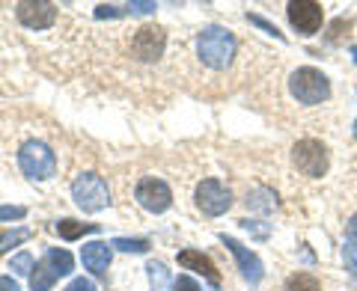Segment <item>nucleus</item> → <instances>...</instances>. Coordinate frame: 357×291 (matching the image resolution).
<instances>
[{"instance_id": "f257e3e1", "label": "nucleus", "mask_w": 357, "mask_h": 291, "mask_svg": "<svg viewBox=\"0 0 357 291\" xmlns=\"http://www.w3.org/2000/svg\"><path fill=\"white\" fill-rule=\"evenodd\" d=\"M197 57L203 60L208 69H227L236 57V36L227 27H206L197 36Z\"/></svg>"}, {"instance_id": "f03ea898", "label": "nucleus", "mask_w": 357, "mask_h": 291, "mask_svg": "<svg viewBox=\"0 0 357 291\" xmlns=\"http://www.w3.org/2000/svg\"><path fill=\"white\" fill-rule=\"evenodd\" d=\"M289 93H292L301 104L312 107V104H321L331 95V84L319 69L304 65V69L292 72V77H289Z\"/></svg>"}, {"instance_id": "7ed1b4c3", "label": "nucleus", "mask_w": 357, "mask_h": 291, "mask_svg": "<svg viewBox=\"0 0 357 291\" xmlns=\"http://www.w3.org/2000/svg\"><path fill=\"white\" fill-rule=\"evenodd\" d=\"M18 166L33 182H45V178L57 173V158H54V152L42 140H27L18 152Z\"/></svg>"}, {"instance_id": "20e7f679", "label": "nucleus", "mask_w": 357, "mask_h": 291, "mask_svg": "<svg viewBox=\"0 0 357 291\" xmlns=\"http://www.w3.org/2000/svg\"><path fill=\"white\" fill-rule=\"evenodd\" d=\"M72 199L77 203V208L93 214V211H102L110 205V190L105 184V178L98 173H81L72 182Z\"/></svg>"}, {"instance_id": "39448f33", "label": "nucleus", "mask_w": 357, "mask_h": 291, "mask_svg": "<svg viewBox=\"0 0 357 291\" xmlns=\"http://www.w3.org/2000/svg\"><path fill=\"white\" fill-rule=\"evenodd\" d=\"M197 208L203 211L206 217H220V214H227L229 205H232V194H229V187L218 182V178H203V182L197 184Z\"/></svg>"}, {"instance_id": "423d86ee", "label": "nucleus", "mask_w": 357, "mask_h": 291, "mask_svg": "<svg viewBox=\"0 0 357 291\" xmlns=\"http://www.w3.org/2000/svg\"><path fill=\"white\" fill-rule=\"evenodd\" d=\"M292 161H295L298 170L304 175H310V178H319V175L328 173V149H325V143H319V140L295 143Z\"/></svg>"}, {"instance_id": "0eeeda50", "label": "nucleus", "mask_w": 357, "mask_h": 291, "mask_svg": "<svg viewBox=\"0 0 357 291\" xmlns=\"http://www.w3.org/2000/svg\"><path fill=\"white\" fill-rule=\"evenodd\" d=\"M134 199H137L146 211H152V214H161V211L170 208L173 194L161 178H140L137 187H134Z\"/></svg>"}, {"instance_id": "6e6552de", "label": "nucleus", "mask_w": 357, "mask_h": 291, "mask_svg": "<svg viewBox=\"0 0 357 291\" xmlns=\"http://www.w3.org/2000/svg\"><path fill=\"white\" fill-rule=\"evenodd\" d=\"M289 21L301 36H312L325 21V13H321V3H316V0H292L289 3Z\"/></svg>"}, {"instance_id": "1a4fd4ad", "label": "nucleus", "mask_w": 357, "mask_h": 291, "mask_svg": "<svg viewBox=\"0 0 357 291\" xmlns=\"http://www.w3.org/2000/svg\"><path fill=\"white\" fill-rule=\"evenodd\" d=\"M15 15H18V21L24 27H30V30H48L54 21H57V6L54 3H48V0H24V3H18L15 6Z\"/></svg>"}, {"instance_id": "9d476101", "label": "nucleus", "mask_w": 357, "mask_h": 291, "mask_svg": "<svg viewBox=\"0 0 357 291\" xmlns=\"http://www.w3.org/2000/svg\"><path fill=\"white\" fill-rule=\"evenodd\" d=\"M167 48V36L161 27H140L134 33V42H131V51L134 57L143 60V63H155L164 54Z\"/></svg>"}, {"instance_id": "9b49d317", "label": "nucleus", "mask_w": 357, "mask_h": 291, "mask_svg": "<svg viewBox=\"0 0 357 291\" xmlns=\"http://www.w3.org/2000/svg\"><path fill=\"white\" fill-rule=\"evenodd\" d=\"M220 241L227 244L232 255H236V262H238V267H241V276L248 279L250 285H256V283H259V279H262V274H265V271H262V262H259V255H253L248 247H244V244H238L236 238H229V235H220Z\"/></svg>"}, {"instance_id": "f8f14e48", "label": "nucleus", "mask_w": 357, "mask_h": 291, "mask_svg": "<svg viewBox=\"0 0 357 291\" xmlns=\"http://www.w3.org/2000/svg\"><path fill=\"white\" fill-rule=\"evenodd\" d=\"M178 265H182L185 271H197V274H203L211 285H218V283H220V274H218L215 262H211L208 255H203L199 250H182V253H178Z\"/></svg>"}, {"instance_id": "ddd939ff", "label": "nucleus", "mask_w": 357, "mask_h": 291, "mask_svg": "<svg viewBox=\"0 0 357 291\" xmlns=\"http://www.w3.org/2000/svg\"><path fill=\"white\" fill-rule=\"evenodd\" d=\"M81 262L86 271H93L96 276H105L107 274V265H110V247L105 241H93V244H84L81 250Z\"/></svg>"}, {"instance_id": "4468645a", "label": "nucleus", "mask_w": 357, "mask_h": 291, "mask_svg": "<svg viewBox=\"0 0 357 291\" xmlns=\"http://www.w3.org/2000/svg\"><path fill=\"white\" fill-rule=\"evenodd\" d=\"M57 232H60V238H66V241H77V238H84L86 232H98V226L96 223H77L72 217H66V220L57 223Z\"/></svg>"}, {"instance_id": "2eb2a0df", "label": "nucleus", "mask_w": 357, "mask_h": 291, "mask_svg": "<svg viewBox=\"0 0 357 291\" xmlns=\"http://www.w3.org/2000/svg\"><path fill=\"white\" fill-rule=\"evenodd\" d=\"M54 279H57V274H54V267L42 259L36 267H33V276H30V291H51Z\"/></svg>"}, {"instance_id": "dca6fc26", "label": "nucleus", "mask_w": 357, "mask_h": 291, "mask_svg": "<svg viewBox=\"0 0 357 291\" xmlns=\"http://www.w3.org/2000/svg\"><path fill=\"white\" fill-rule=\"evenodd\" d=\"M45 262L54 267V274H57V276L72 274V267H75L72 253H66V250H48V253H45Z\"/></svg>"}, {"instance_id": "f3484780", "label": "nucleus", "mask_w": 357, "mask_h": 291, "mask_svg": "<svg viewBox=\"0 0 357 291\" xmlns=\"http://www.w3.org/2000/svg\"><path fill=\"white\" fill-rule=\"evenodd\" d=\"M146 271H149V285H152V291H170V288H173L170 274H167V267H164L161 262H152Z\"/></svg>"}, {"instance_id": "a211bd4d", "label": "nucleus", "mask_w": 357, "mask_h": 291, "mask_svg": "<svg viewBox=\"0 0 357 291\" xmlns=\"http://www.w3.org/2000/svg\"><path fill=\"white\" fill-rule=\"evenodd\" d=\"M286 291H321V285L312 274H292L286 279Z\"/></svg>"}, {"instance_id": "6ab92c4d", "label": "nucleus", "mask_w": 357, "mask_h": 291, "mask_svg": "<svg viewBox=\"0 0 357 291\" xmlns=\"http://www.w3.org/2000/svg\"><path fill=\"white\" fill-rule=\"evenodd\" d=\"M110 247H116L122 253H146L149 250V241L146 238H114Z\"/></svg>"}, {"instance_id": "aec40b11", "label": "nucleus", "mask_w": 357, "mask_h": 291, "mask_svg": "<svg viewBox=\"0 0 357 291\" xmlns=\"http://www.w3.org/2000/svg\"><path fill=\"white\" fill-rule=\"evenodd\" d=\"M30 238V229H18V232H0V255H3L9 247H15V244L27 241Z\"/></svg>"}, {"instance_id": "412c9836", "label": "nucleus", "mask_w": 357, "mask_h": 291, "mask_svg": "<svg viewBox=\"0 0 357 291\" xmlns=\"http://www.w3.org/2000/svg\"><path fill=\"white\" fill-rule=\"evenodd\" d=\"M9 271H15L18 276H27L33 271V255L30 253H18L13 262H9Z\"/></svg>"}, {"instance_id": "4be33fe9", "label": "nucleus", "mask_w": 357, "mask_h": 291, "mask_svg": "<svg viewBox=\"0 0 357 291\" xmlns=\"http://www.w3.org/2000/svg\"><path fill=\"white\" fill-rule=\"evenodd\" d=\"M122 15H131L128 3L126 6H107V3L96 6V18H122Z\"/></svg>"}, {"instance_id": "5701e85b", "label": "nucleus", "mask_w": 357, "mask_h": 291, "mask_svg": "<svg viewBox=\"0 0 357 291\" xmlns=\"http://www.w3.org/2000/svg\"><path fill=\"white\" fill-rule=\"evenodd\" d=\"M21 217H27V208L24 205H0V223L21 220Z\"/></svg>"}, {"instance_id": "b1692460", "label": "nucleus", "mask_w": 357, "mask_h": 291, "mask_svg": "<svg viewBox=\"0 0 357 291\" xmlns=\"http://www.w3.org/2000/svg\"><path fill=\"white\" fill-rule=\"evenodd\" d=\"M342 259H345V271L357 279V250L351 247V244H345L342 247Z\"/></svg>"}, {"instance_id": "393cba45", "label": "nucleus", "mask_w": 357, "mask_h": 291, "mask_svg": "<svg viewBox=\"0 0 357 291\" xmlns=\"http://www.w3.org/2000/svg\"><path fill=\"white\" fill-rule=\"evenodd\" d=\"M248 21H250V24H256V27H262L265 33H271L274 39H283V33L277 30V27L271 24V21H265V18H259V15H248Z\"/></svg>"}, {"instance_id": "a878e982", "label": "nucleus", "mask_w": 357, "mask_h": 291, "mask_svg": "<svg viewBox=\"0 0 357 291\" xmlns=\"http://www.w3.org/2000/svg\"><path fill=\"white\" fill-rule=\"evenodd\" d=\"M173 291H199V285L194 283L191 276H178L176 283H173Z\"/></svg>"}, {"instance_id": "bb28decb", "label": "nucleus", "mask_w": 357, "mask_h": 291, "mask_svg": "<svg viewBox=\"0 0 357 291\" xmlns=\"http://www.w3.org/2000/svg\"><path fill=\"white\" fill-rule=\"evenodd\" d=\"M345 238H349L345 244H351V247L357 250V214L349 220V229H345Z\"/></svg>"}, {"instance_id": "cd10ccee", "label": "nucleus", "mask_w": 357, "mask_h": 291, "mask_svg": "<svg viewBox=\"0 0 357 291\" xmlns=\"http://www.w3.org/2000/svg\"><path fill=\"white\" fill-rule=\"evenodd\" d=\"M69 291H96V285L89 283V279H84V276H81V279H75V283L69 285Z\"/></svg>"}, {"instance_id": "c85d7f7f", "label": "nucleus", "mask_w": 357, "mask_h": 291, "mask_svg": "<svg viewBox=\"0 0 357 291\" xmlns=\"http://www.w3.org/2000/svg\"><path fill=\"white\" fill-rule=\"evenodd\" d=\"M241 226H244V229H248V232H253V235H256V238H265V235H268V229H262V226H256V223H253V220H241Z\"/></svg>"}, {"instance_id": "c756f323", "label": "nucleus", "mask_w": 357, "mask_h": 291, "mask_svg": "<svg viewBox=\"0 0 357 291\" xmlns=\"http://www.w3.org/2000/svg\"><path fill=\"white\" fill-rule=\"evenodd\" d=\"M0 291H21L13 276H0Z\"/></svg>"}, {"instance_id": "7c9ffc66", "label": "nucleus", "mask_w": 357, "mask_h": 291, "mask_svg": "<svg viewBox=\"0 0 357 291\" xmlns=\"http://www.w3.org/2000/svg\"><path fill=\"white\" fill-rule=\"evenodd\" d=\"M351 60H354V65H357V45H354V48H351Z\"/></svg>"}, {"instance_id": "2f4dec72", "label": "nucleus", "mask_w": 357, "mask_h": 291, "mask_svg": "<svg viewBox=\"0 0 357 291\" xmlns=\"http://www.w3.org/2000/svg\"><path fill=\"white\" fill-rule=\"evenodd\" d=\"M354 137H357V119H354Z\"/></svg>"}]
</instances>
